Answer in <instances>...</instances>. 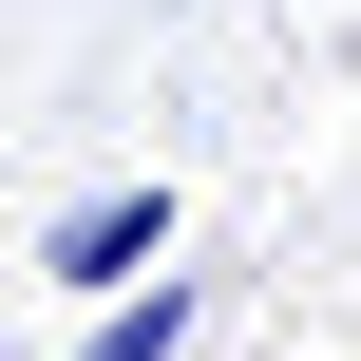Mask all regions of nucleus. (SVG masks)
<instances>
[{
  "label": "nucleus",
  "instance_id": "f257e3e1",
  "mask_svg": "<svg viewBox=\"0 0 361 361\" xmlns=\"http://www.w3.org/2000/svg\"><path fill=\"white\" fill-rule=\"evenodd\" d=\"M38 267L76 286V305H133V286H171V190L133 171V190H76L57 228H38Z\"/></svg>",
  "mask_w": 361,
  "mask_h": 361
},
{
  "label": "nucleus",
  "instance_id": "f03ea898",
  "mask_svg": "<svg viewBox=\"0 0 361 361\" xmlns=\"http://www.w3.org/2000/svg\"><path fill=\"white\" fill-rule=\"evenodd\" d=\"M76 361H190V267H171V286H133V305H95Z\"/></svg>",
  "mask_w": 361,
  "mask_h": 361
}]
</instances>
